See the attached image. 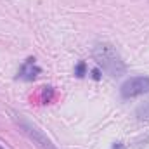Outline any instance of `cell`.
<instances>
[{
  "label": "cell",
  "instance_id": "obj_7",
  "mask_svg": "<svg viewBox=\"0 0 149 149\" xmlns=\"http://www.w3.org/2000/svg\"><path fill=\"white\" fill-rule=\"evenodd\" d=\"M85 71H87V64H85V61H80V63L76 64V68H74V74H76L78 78H83V76H85Z\"/></svg>",
  "mask_w": 149,
  "mask_h": 149
},
{
  "label": "cell",
  "instance_id": "obj_3",
  "mask_svg": "<svg viewBox=\"0 0 149 149\" xmlns=\"http://www.w3.org/2000/svg\"><path fill=\"white\" fill-rule=\"evenodd\" d=\"M120 92H121L123 99H134V97L149 94V76H132V78H128L121 85Z\"/></svg>",
  "mask_w": 149,
  "mask_h": 149
},
{
  "label": "cell",
  "instance_id": "obj_1",
  "mask_svg": "<svg viewBox=\"0 0 149 149\" xmlns=\"http://www.w3.org/2000/svg\"><path fill=\"white\" fill-rule=\"evenodd\" d=\"M92 57L95 59L99 68L111 78H118L127 73V64L121 59L120 52L108 42H97L92 47Z\"/></svg>",
  "mask_w": 149,
  "mask_h": 149
},
{
  "label": "cell",
  "instance_id": "obj_4",
  "mask_svg": "<svg viewBox=\"0 0 149 149\" xmlns=\"http://www.w3.org/2000/svg\"><path fill=\"white\" fill-rule=\"evenodd\" d=\"M40 73H42V70H40V66L37 64V59H35V57H28V59L21 64V68H19V71H17V80L33 81V80H37V76Z\"/></svg>",
  "mask_w": 149,
  "mask_h": 149
},
{
  "label": "cell",
  "instance_id": "obj_9",
  "mask_svg": "<svg viewBox=\"0 0 149 149\" xmlns=\"http://www.w3.org/2000/svg\"><path fill=\"white\" fill-rule=\"evenodd\" d=\"M0 149H5V148H2V144H0Z\"/></svg>",
  "mask_w": 149,
  "mask_h": 149
},
{
  "label": "cell",
  "instance_id": "obj_2",
  "mask_svg": "<svg viewBox=\"0 0 149 149\" xmlns=\"http://www.w3.org/2000/svg\"><path fill=\"white\" fill-rule=\"evenodd\" d=\"M12 118H14V121L17 123V127L21 128V132L33 142V144H37L40 149H57L56 148V144L38 128L37 125L33 123V121H30L24 114H21V113H16L12 111Z\"/></svg>",
  "mask_w": 149,
  "mask_h": 149
},
{
  "label": "cell",
  "instance_id": "obj_8",
  "mask_svg": "<svg viewBox=\"0 0 149 149\" xmlns=\"http://www.w3.org/2000/svg\"><path fill=\"white\" fill-rule=\"evenodd\" d=\"M92 78L94 80H101V70H97V68L92 70Z\"/></svg>",
  "mask_w": 149,
  "mask_h": 149
},
{
  "label": "cell",
  "instance_id": "obj_6",
  "mask_svg": "<svg viewBox=\"0 0 149 149\" xmlns=\"http://www.w3.org/2000/svg\"><path fill=\"white\" fill-rule=\"evenodd\" d=\"M54 95H56V92H54V88H52L50 85H47V87L42 88V102H43V104H49V102L54 99Z\"/></svg>",
  "mask_w": 149,
  "mask_h": 149
},
{
  "label": "cell",
  "instance_id": "obj_5",
  "mask_svg": "<svg viewBox=\"0 0 149 149\" xmlns=\"http://www.w3.org/2000/svg\"><path fill=\"white\" fill-rule=\"evenodd\" d=\"M135 116H137L139 120H149V101L142 102L141 106H137V109H135Z\"/></svg>",
  "mask_w": 149,
  "mask_h": 149
}]
</instances>
